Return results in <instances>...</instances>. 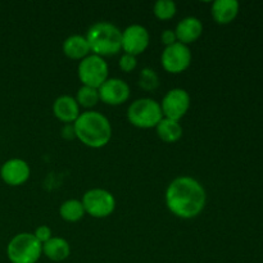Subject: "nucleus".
<instances>
[{
  "mask_svg": "<svg viewBox=\"0 0 263 263\" xmlns=\"http://www.w3.org/2000/svg\"><path fill=\"white\" fill-rule=\"evenodd\" d=\"M177 12L176 3L172 0H158L153 7V13L158 20L168 21L175 17Z\"/></svg>",
  "mask_w": 263,
  "mask_h": 263,
  "instance_id": "412c9836",
  "label": "nucleus"
},
{
  "mask_svg": "<svg viewBox=\"0 0 263 263\" xmlns=\"http://www.w3.org/2000/svg\"><path fill=\"white\" fill-rule=\"evenodd\" d=\"M43 254L53 262L66 261L71 254V246L61 236H53L43 244Z\"/></svg>",
  "mask_w": 263,
  "mask_h": 263,
  "instance_id": "dca6fc26",
  "label": "nucleus"
},
{
  "mask_svg": "<svg viewBox=\"0 0 263 263\" xmlns=\"http://www.w3.org/2000/svg\"><path fill=\"white\" fill-rule=\"evenodd\" d=\"M157 135L164 143H176L182 136V126L179 121L170 120V118H162L161 122L156 127Z\"/></svg>",
  "mask_w": 263,
  "mask_h": 263,
  "instance_id": "a211bd4d",
  "label": "nucleus"
},
{
  "mask_svg": "<svg viewBox=\"0 0 263 263\" xmlns=\"http://www.w3.org/2000/svg\"><path fill=\"white\" fill-rule=\"evenodd\" d=\"M192 51L187 45H184L181 43H175L172 45L166 46L164 50L162 51L161 63L164 71L168 73H182L189 68L192 64Z\"/></svg>",
  "mask_w": 263,
  "mask_h": 263,
  "instance_id": "6e6552de",
  "label": "nucleus"
},
{
  "mask_svg": "<svg viewBox=\"0 0 263 263\" xmlns=\"http://www.w3.org/2000/svg\"><path fill=\"white\" fill-rule=\"evenodd\" d=\"M63 136L66 139H73L76 138V135H74V128H73V123H69V125H66V127L63 128Z\"/></svg>",
  "mask_w": 263,
  "mask_h": 263,
  "instance_id": "a878e982",
  "label": "nucleus"
},
{
  "mask_svg": "<svg viewBox=\"0 0 263 263\" xmlns=\"http://www.w3.org/2000/svg\"><path fill=\"white\" fill-rule=\"evenodd\" d=\"M163 118L161 103L152 98H140L128 105L127 120L138 128H156Z\"/></svg>",
  "mask_w": 263,
  "mask_h": 263,
  "instance_id": "20e7f679",
  "label": "nucleus"
},
{
  "mask_svg": "<svg viewBox=\"0 0 263 263\" xmlns=\"http://www.w3.org/2000/svg\"><path fill=\"white\" fill-rule=\"evenodd\" d=\"M76 99L77 104L82 108H87V109L91 110V108H94L98 103L100 102L99 92H98V89H94V87L84 86L82 85L76 92Z\"/></svg>",
  "mask_w": 263,
  "mask_h": 263,
  "instance_id": "aec40b11",
  "label": "nucleus"
},
{
  "mask_svg": "<svg viewBox=\"0 0 263 263\" xmlns=\"http://www.w3.org/2000/svg\"><path fill=\"white\" fill-rule=\"evenodd\" d=\"M190 95L189 92L181 87H175L166 92L161 103L162 113L164 118L179 121L187 113L190 108Z\"/></svg>",
  "mask_w": 263,
  "mask_h": 263,
  "instance_id": "1a4fd4ad",
  "label": "nucleus"
},
{
  "mask_svg": "<svg viewBox=\"0 0 263 263\" xmlns=\"http://www.w3.org/2000/svg\"><path fill=\"white\" fill-rule=\"evenodd\" d=\"M118 67L121 68V71L128 73V72L135 71V68L138 67V59L135 55H131V54L123 53L121 55L120 62H118Z\"/></svg>",
  "mask_w": 263,
  "mask_h": 263,
  "instance_id": "5701e85b",
  "label": "nucleus"
},
{
  "mask_svg": "<svg viewBox=\"0 0 263 263\" xmlns=\"http://www.w3.org/2000/svg\"><path fill=\"white\" fill-rule=\"evenodd\" d=\"M100 102L107 105H121L130 99L131 89L127 82L118 77H109L98 89Z\"/></svg>",
  "mask_w": 263,
  "mask_h": 263,
  "instance_id": "9d476101",
  "label": "nucleus"
},
{
  "mask_svg": "<svg viewBox=\"0 0 263 263\" xmlns=\"http://www.w3.org/2000/svg\"><path fill=\"white\" fill-rule=\"evenodd\" d=\"M161 41L162 44H164L166 46L172 45V44L177 43V37H176V33H175V30H164L161 35Z\"/></svg>",
  "mask_w": 263,
  "mask_h": 263,
  "instance_id": "393cba45",
  "label": "nucleus"
},
{
  "mask_svg": "<svg viewBox=\"0 0 263 263\" xmlns=\"http://www.w3.org/2000/svg\"><path fill=\"white\" fill-rule=\"evenodd\" d=\"M151 35L144 26L130 25L122 31V50L126 54L138 57L149 46Z\"/></svg>",
  "mask_w": 263,
  "mask_h": 263,
  "instance_id": "9b49d317",
  "label": "nucleus"
},
{
  "mask_svg": "<svg viewBox=\"0 0 263 263\" xmlns=\"http://www.w3.org/2000/svg\"><path fill=\"white\" fill-rule=\"evenodd\" d=\"M159 85V77L156 73V71L152 68H143L140 74H139V86L146 91L156 90Z\"/></svg>",
  "mask_w": 263,
  "mask_h": 263,
  "instance_id": "4be33fe9",
  "label": "nucleus"
},
{
  "mask_svg": "<svg viewBox=\"0 0 263 263\" xmlns=\"http://www.w3.org/2000/svg\"><path fill=\"white\" fill-rule=\"evenodd\" d=\"M175 33H176L177 41L184 44V45L195 43L203 33L202 21L197 17H193V15L182 18L177 23L176 28H175Z\"/></svg>",
  "mask_w": 263,
  "mask_h": 263,
  "instance_id": "ddd939ff",
  "label": "nucleus"
},
{
  "mask_svg": "<svg viewBox=\"0 0 263 263\" xmlns=\"http://www.w3.org/2000/svg\"><path fill=\"white\" fill-rule=\"evenodd\" d=\"M240 5L236 0H216L213 2L211 13L218 25H229L239 14Z\"/></svg>",
  "mask_w": 263,
  "mask_h": 263,
  "instance_id": "2eb2a0df",
  "label": "nucleus"
},
{
  "mask_svg": "<svg viewBox=\"0 0 263 263\" xmlns=\"http://www.w3.org/2000/svg\"><path fill=\"white\" fill-rule=\"evenodd\" d=\"M53 113L61 122L74 123V121L81 115L80 105L77 104L74 97L71 95H61L53 103Z\"/></svg>",
  "mask_w": 263,
  "mask_h": 263,
  "instance_id": "4468645a",
  "label": "nucleus"
},
{
  "mask_svg": "<svg viewBox=\"0 0 263 263\" xmlns=\"http://www.w3.org/2000/svg\"><path fill=\"white\" fill-rule=\"evenodd\" d=\"M207 203L204 186L192 176H179L166 189V205L170 212L182 220H192L203 212Z\"/></svg>",
  "mask_w": 263,
  "mask_h": 263,
  "instance_id": "f257e3e1",
  "label": "nucleus"
},
{
  "mask_svg": "<svg viewBox=\"0 0 263 263\" xmlns=\"http://www.w3.org/2000/svg\"><path fill=\"white\" fill-rule=\"evenodd\" d=\"M63 53L67 58L74 61H82L90 53L89 44L85 36L71 35L63 41Z\"/></svg>",
  "mask_w": 263,
  "mask_h": 263,
  "instance_id": "f3484780",
  "label": "nucleus"
},
{
  "mask_svg": "<svg viewBox=\"0 0 263 263\" xmlns=\"http://www.w3.org/2000/svg\"><path fill=\"white\" fill-rule=\"evenodd\" d=\"M85 212L94 218H105L116 210V198L110 192L100 187L87 190L81 199Z\"/></svg>",
  "mask_w": 263,
  "mask_h": 263,
  "instance_id": "0eeeda50",
  "label": "nucleus"
},
{
  "mask_svg": "<svg viewBox=\"0 0 263 263\" xmlns=\"http://www.w3.org/2000/svg\"><path fill=\"white\" fill-rule=\"evenodd\" d=\"M86 215L82 202L79 199H68L59 207V216L67 222H79Z\"/></svg>",
  "mask_w": 263,
  "mask_h": 263,
  "instance_id": "6ab92c4d",
  "label": "nucleus"
},
{
  "mask_svg": "<svg viewBox=\"0 0 263 263\" xmlns=\"http://www.w3.org/2000/svg\"><path fill=\"white\" fill-rule=\"evenodd\" d=\"M77 74L84 86L99 89L109 79V67L104 58L95 54H89L80 61Z\"/></svg>",
  "mask_w": 263,
  "mask_h": 263,
  "instance_id": "423d86ee",
  "label": "nucleus"
},
{
  "mask_svg": "<svg viewBox=\"0 0 263 263\" xmlns=\"http://www.w3.org/2000/svg\"><path fill=\"white\" fill-rule=\"evenodd\" d=\"M85 37L90 53L102 58L116 55L122 50V31L107 21H99L90 26Z\"/></svg>",
  "mask_w": 263,
  "mask_h": 263,
  "instance_id": "7ed1b4c3",
  "label": "nucleus"
},
{
  "mask_svg": "<svg viewBox=\"0 0 263 263\" xmlns=\"http://www.w3.org/2000/svg\"><path fill=\"white\" fill-rule=\"evenodd\" d=\"M74 135L84 145L99 149L107 145L112 139V125L103 113L86 110L79 116L73 123Z\"/></svg>",
  "mask_w": 263,
  "mask_h": 263,
  "instance_id": "f03ea898",
  "label": "nucleus"
},
{
  "mask_svg": "<svg viewBox=\"0 0 263 263\" xmlns=\"http://www.w3.org/2000/svg\"><path fill=\"white\" fill-rule=\"evenodd\" d=\"M33 235H35V238L37 239V240L40 241L41 244L46 243L49 239L53 238V234H51L50 228H49V226H46V225L39 226V228L36 229L35 231H33Z\"/></svg>",
  "mask_w": 263,
  "mask_h": 263,
  "instance_id": "b1692460",
  "label": "nucleus"
},
{
  "mask_svg": "<svg viewBox=\"0 0 263 263\" xmlns=\"http://www.w3.org/2000/svg\"><path fill=\"white\" fill-rule=\"evenodd\" d=\"M7 256L10 263H36L43 256V244L32 233H20L8 243Z\"/></svg>",
  "mask_w": 263,
  "mask_h": 263,
  "instance_id": "39448f33",
  "label": "nucleus"
},
{
  "mask_svg": "<svg viewBox=\"0 0 263 263\" xmlns=\"http://www.w3.org/2000/svg\"><path fill=\"white\" fill-rule=\"evenodd\" d=\"M30 166L21 158L8 159L0 168V177L9 186H21L30 179Z\"/></svg>",
  "mask_w": 263,
  "mask_h": 263,
  "instance_id": "f8f14e48",
  "label": "nucleus"
}]
</instances>
